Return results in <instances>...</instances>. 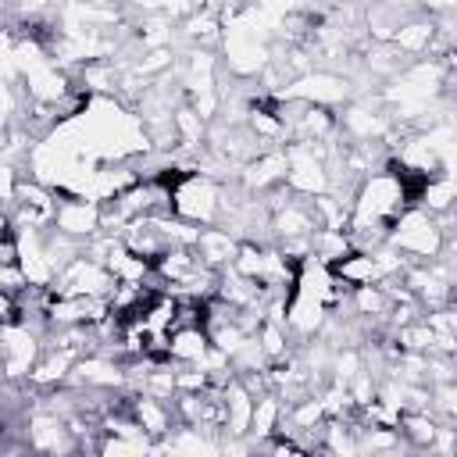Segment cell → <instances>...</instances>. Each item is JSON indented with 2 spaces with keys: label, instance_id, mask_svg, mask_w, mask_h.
Returning <instances> with one entry per match:
<instances>
[{
  "label": "cell",
  "instance_id": "9",
  "mask_svg": "<svg viewBox=\"0 0 457 457\" xmlns=\"http://www.w3.org/2000/svg\"><path fill=\"white\" fill-rule=\"evenodd\" d=\"M239 243H243V239H239L236 232H228L225 225H204L193 246H196V253H200L211 268H218V271H221V268H228V264L236 261Z\"/></svg>",
  "mask_w": 457,
  "mask_h": 457
},
{
  "label": "cell",
  "instance_id": "8",
  "mask_svg": "<svg viewBox=\"0 0 457 457\" xmlns=\"http://www.w3.org/2000/svg\"><path fill=\"white\" fill-rule=\"evenodd\" d=\"M211 350L214 343L207 336V325H179L168 336V361L175 364H204Z\"/></svg>",
  "mask_w": 457,
  "mask_h": 457
},
{
  "label": "cell",
  "instance_id": "12",
  "mask_svg": "<svg viewBox=\"0 0 457 457\" xmlns=\"http://www.w3.org/2000/svg\"><path fill=\"white\" fill-rule=\"evenodd\" d=\"M439 425H443V418H436L432 411H403L396 428H400V436L407 439L411 450H428Z\"/></svg>",
  "mask_w": 457,
  "mask_h": 457
},
{
  "label": "cell",
  "instance_id": "2",
  "mask_svg": "<svg viewBox=\"0 0 457 457\" xmlns=\"http://www.w3.org/2000/svg\"><path fill=\"white\" fill-rule=\"evenodd\" d=\"M443 239L446 236H443L439 214H432V211H425L418 204H411L393 221V228H389V243L403 257H411V261H432V257H439L443 253Z\"/></svg>",
  "mask_w": 457,
  "mask_h": 457
},
{
  "label": "cell",
  "instance_id": "3",
  "mask_svg": "<svg viewBox=\"0 0 457 457\" xmlns=\"http://www.w3.org/2000/svg\"><path fill=\"white\" fill-rule=\"evenodd\" d=\"M46 346V328H36L29 321L4 325L0 328V361H4V378L7 382H29L39 353Z\"/></svg>",
  "mask_w": 457,
  "mask_h": 457
},
{
  "label": "cell",
  "instance_id": "6",
  "mask_svg": "<svg viewBox=\"0 0 457 457\" xmlns=\"http://www.w3.org/2000/svg\"><path fill=\"white\" fill-rule=\"evenodd\" d=\"M54 228L75 236V239H89L100 232V200L89 196H61L57 214H54Z\"/></svg>",
  "mask_w": 457,
  "mask_h": 457
},
{
  "label": "cell",
  "instance_id": "5",
  "mask_svg": "<svg viewBox=\"0 0 457 457\" xmlns=\"http://www.w3.org/2000/svg\"><path fill=\"white\" fill-rule=\"evenodd\" d=\"M286 171H289V150L286 146H268L250 164H243L239 182L250 193H271V189L286 186Z\"/></svg>",
  "mask_w": 457,
  "mask_h": 457
},
{
  "label": "cell",
  "instance_id": "10",
  "mask_svg": "<svg viewBox=\"0 0 457 457\" xmlns=\"http://www.w3.org/2000/svg\"><path fill=\"white\" fill-rule=\"evenodd\" d=\"M393 43H396L407 57L432 54V46H436V18H432V14H411V18L396 29Z\"/></svg>",
  "mask_w": 457,
  "mask_h": 457
},
{
  "label": "cell",
  "instance_id": "1",
  "mask_svg": "<svg viewBox=\"0 0 457 457\" xmlns=\"http://www.w3.org/2000/svg\"><path fill=\"white\" fill-rule=\"evenodd\" d=\"M171 214L189 225H221L225 214V179L207 175L204 168H189L171 189Z\"/></svg>",
  "mask_w": 457,
  "mask_h": 457
},
{
  "label": "cell",
  "instance_id": "13",
  "mask_svg": "<svg viewBox=\"0 0 457 457\" xmlns=\"http://www.w3.org/2000/svg\"><path fill=\"white\" fill-rule=\"evenodd\" d=\"M136 11H143V18L146 14H171L175 7H179V0H129Z\"/></svg>",
  "mask_w": 457,
  "mask_h": 457
},
{
  "label": "cell",
  "instance_id": "7",
  "mask_svg": "<svg viewBox=\"0 0 457 457\" xmlns=\"http://www.w3.org/2000/svg\"><path fill=\"white\" fill-rule=\"evenodd\" d=\"M328 268H332L336 278H343L350 289L371 286V282H386V268H382V261H378L375 250H357V246H353L350 253H343V257L332 261Z\"/></svg>",
  "mask_w": 457,
  "mask_h": 457
},
{
  "label": "cell",
  "instance_id": "4",
  "mask_svg": "<svg viewBox=\"0 0 457 457\" xmlns=\"http://www.w3.org/2000/svg\"><path fill=\"white\" fill-rule=\"evenodd\" d=\"M114 286H118V275L104 261H96L89 253H79L75 261H68L61 268V275L54 278L50 289L68 293V296H111Z\"/></svg>",
  "mask_w": 457,
  "mask_h": 457
},
{
  "label": "cell",
  "instance_id": "11",
  "mask_svg": "<svg viewBox=\"0 0 457 457\" xmlns=\"http://www.w3.org/2000/svg\"><path fill=\"white\" fill-rule=\"evenodd\" d=\"M282 414H286V400H282L275 389H268V393H261V396L253 400V421H250V439H253V446H257L261 439H268V436L278 432Z\"/></svg>",
  "mask_w": 457,
  "mask_h": 457
}]
</instances>
